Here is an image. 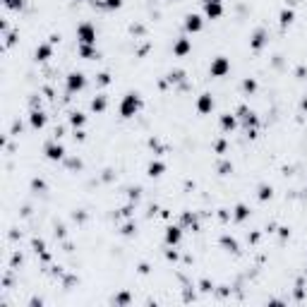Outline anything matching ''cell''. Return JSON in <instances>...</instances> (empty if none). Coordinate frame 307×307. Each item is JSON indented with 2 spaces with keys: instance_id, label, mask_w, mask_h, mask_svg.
<instances>
[{
  "instance_id": "9a60e30c",
  "label": "cell",
  "mask_w": 307,
  "mask_h": 307,
  "mask_svg": "<svg viewBox=\"0 0 307 307\" xmlns=\"http://www.w3.org/2000/svg\"><path fill=\"white\" fill-rule=\"evenodd\" d=\"M235 127H238V115H230V113H223V115H221V130H223V132H233V130H235Z\"/></svg>"
},
{
  "instance_id": "e575fe53",
  "label": "cell",
  "mask_w": 307,
  "mask_h": 307,
  "mask_svg": "<svg viewBox=\"0 0 307 307\" xmlns=\"http://www.w3.org/2000/svg\"><path fill=\"white\" fill-rule=\"evenodd\" d=\"M132 230H134V226L132 223H127V226L122 228V235H132Z\"/></svg>"
},
{
  "instance_id": "7a4b0ae2",
  "label": "cell",
  "mask_w": 307,
  "mask_h": 307,
  "mask_svg": "<svg viewBox=\"0 0 307 307\" xmlns=\"http://www.w3.org/2000/svg\"><path fill=\"white\" fill-rule=\"evenodd\" d=\"M77 41L80 46H96V27L92 22H82L77 27Z\"/></svg>"
},
{
  "instance_id": "9c48e42d",
  "label": "cell",
  "mask_w": 307,
  "mask_h": 307,
  "mask_svg": "<svg viewBox=\"0 0 307 307\" xmlns=\"http://www.w3.org/2000/svg\"><path fill=\"white\" fill-rule=\"evenodd\" d=\"M46 122H48L46 113H43L41 108H31V113H29V125H31L34 130H43Z\"/></svg>"
},
{
  "instance_id": "484cf974",
  "label": "cell",
  "mask_w": 307,
  "mask_h": 307,
  "mask_svg": "<svg viewBox=\"0 0 307 307\" xmlns=\"http://www.w3.org/2000/svg\"><path fill=\"white\" fill-rule=\"evenodd\" d=\"M242 92L247 94V96H252V94L257 92V80H252V77H247V80L242 82Z\"/></svg>"
},
{
  "instance_id": "8fae6325",
  "label": "cell",
  "mask_w": 307,
  "mask_h": 307,
  "mask_svg": "<svg viewBox=\"0 0 307 307\" xmlns=\"http://www.w3.org/2000/svg\"><path fill=\"white\" fill-rule=\"evenodd\" d=\"M180 240H183V226H168L166 228V245H168V247L180 245Z\"/></svg>"
},
{
  "instance_id": "d6986e66",
  "label": "cell",
  "mask_w": 307,
  "mask_h": 307,
  "mask_svg": "<svg viewBox=\"0 0 307 307\" xmlns=\"http://www.w3.org/2000/svg\"><path fill=\"white\" fill-rule=\"evenodd\" d=\"M108 108V99L103 96V94H99V96H94L92 99V110L94 113H103Z\"/></svg>"
},
{
  "instance_id": "8d00e7d4",
  "label": "cell",
  "mask_w": 307,
  "mask_h": 307,
  "mask_svg": "<svg viewBox=\"0 0 307 307\" xmlns=\"http://www.w3.org/2000/svg\"><path fill=\"white\" fill-rule=\"evenodd\" d=\"M300 108H303V110H305V113H307V96H305V99H303V103H300Z\"/></svg>"
},
{
  "instance_id": "4dcf8cb0",
  "label": "cell",
  "mask_w": 307,
  "mask_h": 307,
  "mask_svg": "<svg viewBox=\"0 0 307 307\" xmlns=\"http://www.w3.org/2000/svg\"><path fill=\"white\" fill-rule=\"evenodd\" d=\"M99 84H101V87H106V84H110V75H108V72H101V75H99Z\"/></svg>"
},
{
  "instance_id": "d590c367",
  "label": "cell",
  "mask_w": 307,
  "mask_h": 307,
  "mask_svg": "<svg viewBox=\"0 0 307 307\" xmlns=\"http://www.w3.org/2000/svg\"><path fill=\"white\" fill-rule=\"evenodd\" d=\"M34 247H36V252H43L46 245H43V240H34Z\"/></svg>"
},
{
  "instance_id": "2e32d148",
  "label": "cell",
  "mask_w": 307,
  "mask_h": 307,
  "mask_svg": "<svg viewBox=\"0 0 307 307\" xmlns=\"http://www.w3.org/2000/svg\"><path fill=\"white\" fill-rule=\"evenodd\" d=\"M221 247L226 250V252H233V254H238L240 252V245H238V240L235 238H230V235H221Z\"/></svg>"
},
{
  "instance_id": "74e56055",
  "label": "cell",
  "mask_w": 307,
  "mask_h": 307,
  "mask_svg": "<svg viewBox=\"0 0 307 307\" xmlns=\"http://www.w3.org/2000/svg\"><path fill=\"white\" fill-rule=\"evenodd\" d=\"M202 2H223V0H202Z\"/></svg>"
},
{
  "instance_id": "277c9868",
  "label": "cell",
  "mask_w": 307,
  "mask_h": 307,
  "mask_svg": "<svg viewBox=\"0 0 307 307\" xmlns=\"http://www.w3.org/2000/svg\"><path fill=\"white\" fill-rule=\"evenodd\" d=\"M228 72H230V60L226 55H216L211 60V65H209V75L211 77H226Z\"/></svg>"
},
{
  "instance_id": "3957f363",
  "label": "cell",
  "mask_w": 307,
  "mask_h": 307,
  "mask_svg": "<svg viewBox=\"0 0 307 307\" xmlns=\"http://www.w3.org/2000/svg\"><path fill=\"white\" fill-rule=\"evenodd\" d=\"M65 89L67 94H80L87 89V77L84 72H70L65 77Z\"/></svg>"
},
{
  "instance_id": "7c38bea8",
  "label": "cell",
  "mask_w": 307,
  "mask_h": 307,
  "mask_svg": "<svg viewBox=\"0 0 307 307\" xmlns=\"http://www.w3.org/2000/svg\"><path fill=\"white\" fill-rule=\"evenodd\" d=\"M34 58H36V63L51 60V58H53V43H39L36 51H34Z\"/></svg>"
},
{
  "instance_id": "f1b7e54d",
  "label": "cell",
  "mask_w": 307,
  "mask_h": 307,
  "mask_svg": "<svg viewBox=\"0 0 307 307\" xmlns=\"http://www.w3.org/2000/svg\"><path fill=\"white\" fill-rule=\"evenodd\" d=\"M17 43V31H7V36H5V46L10 48V46H14Z\"/></svg>"
},
{
  "instance_id": "5bb4252c",
  "label": "cell",
  "mask_w": 307,
  "mask_h": 307,
  "mask_svg": "<svg viewBox=\"0 0 307 307\" xmlns=\"http://www.w3.org/2000/svg\"><path fill=\"white\" fill-rule=\"evenodd\" d=\"M204 5V17L206 19H218L223 14V2H202Z\"/></svg>"
},
{
  "instance_id": "ffe728a7",
  "label": "cell",
  "mask_w": 307,
  "mask_h": 307,
  "mask_svg": "<svg viewBox=\"0 0 307 307\" xmlns=\"http://www.w3.org/2000/svg\"><path fill=\"white\" fill-rule=\"evenodd\" d=\"M293 19H295V12L291 10V7H283L279 14V22H281V27H291L293 24Z\"/></svg>"
},
{
  "instance_id": "52a82bcc",
  "label": "cell",
  "mask_w": 307,
  "mask_h": 307,
  "mask_svg": "<svg viewBox=\"0 0 307 307\" xmlns=\"http://www.w3.org/2000/svg\"><path fill=\"white\" fill-rule=\"evenodd\" d=\"M267 43H269V31L267 29H257L252 36H250V48H252V51H262Z\"/></svg>"
},
{
  "instance_id": "4fadbf2b",
  "label": "cell",
  "mask_w": 307,
  "mask_h": 307,
  "mask_svg": "<svg viewBox=\"0 0 307 307\" xmlns=\"http://www.w3.org/2000/svg\"><path fill=\"white\" fill-rule=\"evenodd\" d=\"M214 96L211 94H200V99H197V110H200L202 115H206V113H211L214 110Z\"/></svg>"
},
{
  "instance_id": "e0dca14e",
  "label": "cell",
  "mask_w": 307,
  "mask_h": 307,
  "mask_svg": "<svg viewBox=\"0 0 307 307\" xmlns=\"http://www.w3.org/2000/svg\"><path fill=\"white\" fill-rule=\"evenodd\" d=\"M163 173H166V163H163V161H151V163L147 166L149 178H161Z\"/></svg>"
},
{
  "instance_id": "1f68e13d",
  "label": "cell",
  "mask_w": 307,
  "mask_h": 307,
  "mask_svg": "<svg viewBox=\"0 0 307 307\" xmlns=\"http://www.w3.org/2000/svg\"><path fill=\"white\" fill-rule=\"evenodd\" d=\"M218 171H221V173L226 175L228 171H233V166H230V163H228V161H223V163H221V166H218Z\"/></svg>"
},
{
  "instance_id": "44dd1931",
  "label": "cell",
  "mask_w": 307,
  "mask_h": 307,
  "mask_svg": "<svg viewBox=\"0 0 307 307\" xmlns=\"http://www.w3.org/2000/svg\"><path fill=\"white\" fill-rule=\"evenodd\" d=\"M180 226H183V228H192V230H200L197 216L190 214V211H185V214H183V221H180Z\"/></svg>"
},
{
  "instance_id": "83f0119b",
  "label": "cell",
  "mask_w": 307,
  "mask_h": 307,
  "mask_svg": "<svg viewBox=\"0 0 307 307\" xmlns=\"http://www.w3.org/2000/svg\"><path fill=\"white\" fill-rule=\"evenodd\" d=\"M31 190H34V192H43V190H46V183L39 180V178H34V180H31Z\"/></svg>"
},
{
  "instance_id": "4316f807",
  "label": "cell",
  "mask_w": 307,
  "mask_h": 307,
  "mask_svg": "<svg viewBox=\"0 0 307 307\" xmlns=\"http://www.w3.org/2000/svg\"><path fill=\"white\" fill-rule=\"evenodd\" d=\"M2 5H5L7 10H14V12H17V10L24 7V0H2Z\"/></svg>"
},
{
  "instance_id": "d6a6232c",
  "label": "cell",
  "mask_w": 307,
  "mask_h": 307,
  "mask_svg": "<svg viewBox=\"0 0 307 307\" xmlns=\"http://www.w3.org/2000/svg\"><path fill=\"white\" fill-rule=\"evenodd\" d=\"M115 303H120V305H125V303H130V295H127V293L118 295V298H115Z\"/></svg>"
},
{
  "instance_id": "ac0fdd59",
  "label": "cell",
  "mask_w": 307,
  "mask_h": 307,
  "mask_svg": "<svg viewBox=\"0 0 307 307\" xmlns=\"http://www.w3.org/2000/svg\"><path fill=\"white\" fill-rule=\"evenodd\" d=\"M233 218H235L238 223L247 221V218H250V206H247V204H238V206L233 209Z\"/></svg>"
},
{
  "instance_id": "f546056e",
  "label": "cell",
  "mask_w": 307,
  "mask_h": 307,
  "mask_svg": "<svg viewBox=\"0 0 307 307\" xmlns=\"http://www.w3.org/2000/svg\"><path fill=\"white\" fill-rule=\"evenodd\" d=\"M183 77H185V72H183V70H175V72L168 75V82H180Z\"/></svg>"
},
{
  "instance_id": "7402d4cb",
  "label": "cell",
  "mask_w": 307,
  "mask_h": 307,
  "mask_svg": "<svg viewBox=\"0 0 307 307\" xmlns=\"http://www.w3.org/2000/svg\"><path fill=\"white\" fill-rule=\"evenodd\" d=\"M122 2L125 0H94V5H99L103 10H118V7H122Z\"/></svg>"
},
{
  "instance_id": "d4e9b609",
  "label": "cell",
  "mask_w": 307,
  "mask_h": 307,
  "mask_svg": "<svg viewBox=\"0 0 307 307\" xmlns=\"http://www.w3.org/2000/svg\"><path fill=\"white\" fill-rule=\"evenodd\" d=\"M257 197H259V202H267L274 197V187L271 185H259V192H257Z\"/></svg>"
},
{
  "instance_id": "6da1fadb",
  "label": "cell",
  "mask_w": 307,
  "mask_h": 307,
  "mask_svg": "<svg viewBox=\"0 0 307 307\" xmlns=\"http://www.w3.org/2000/svg\"><path fill=\"white\" fill-rule=\"evenodd\" d=\"M142 96L137 92H130V94H125L122 96V101H120V106H118V110H120V118H125V120H130V118H134L139 110H142Z\"/></svg>"
},
{
  "instance_id": "cb8c5ba5",
  "label": "cell",
  "mask_w": 307,
  "mask_h": 307,
  "mask_svg": "<svg viewBox=\"0 0 307 307\" xmlns=\"http://www.w3.org/2000/svg\"><path fill=\"white\" fill-rule=\"evenodd\" d=\"M84 122H87V115H84V113H80V110L70 113V125H72V127H84Z\"/></svg>"
},
{
  "instance_id": "8992f818",
  "label": "cell",
  "mask_w": 307,
  "mask_h": 307,
  "mask_svg": "<svg viewBox=\"0 0 307 307\" xmlns=\"http://www.w3.org/2000/svg\"><path fill=\"white\" fill-rule=\"evenodd\" d=\"M238 118L242 120L245 130H250V127H257V125H259V118H257V115H254V110H250L247 106L238 108Z\"/></svg>"
},
{
  "instance_id": "5b68a950",
  "label": "cell",
  "mask_w": 307,
  "mask_h": 307,
  "mask_svg": "<svg viewBox=\"0 0 307 307\" xmlns=\"http://www.w3.org/2000/svg\"><path fill=\"white\" fill-rule=\"evenodd\" d=\"M43 154H46L48 161H63L65 159V147H63L60 142H48V144L43 147Z\"/></svg>"
},
{
  "instance_id": "603a6c76",
  "label": "cell",
  "mask_w": 307,
  "mask_h": 307,
  "mask_svg": "<svg viewBox=\"0 0 307 307\" xmlns=\"http://www.w3.org/2000/svg\"><path fill=\"white\" fill-rule=\"evenodd\" d=\"M80 55L84 60H94V58H99V51H96V46H80Z\"/></svg>"
},
{
  "instance_id": "ba28073f",
  "label": "cell",
  "mask_w": 307,
  "mask_h": 307,
  "mask_svg": "<svg viewBox=\"0 0 307 307\" xmlns=\"http://www.w3.org/2000/svg\"><path fill=\"white\" fill-rule=\"evenodd\" d=\"M202 27H204V19H202V14L190 12L185 17V31H187V34H200Z\"/></svg>"
},
{
  "instance_id": "836d02e7",
  "label": "cell",
  "mask_w": 307,
  "mask_h": 307,
  "mask_svg": "<svg viewBox=\"0 0 307 307\" xmlns=\"http://www.w3.org/2000/svg\"><path fill=\"white\" fill-rule=\"evenodd\" d=\"M67 166H70V168H82V161H77V159H70V161H67Z\"/></svg>"
},
{
  "instance_id": "30bf717a",
  "label": "cell",
  "mask_w": 307,
  "mask_h": 307,
  "mask_svg": "<svg viewBox=\"0 0 307 307\" xmlns=\"http://www.w3.org/2000/svg\"><path fill=\"white\" fill-rule=\"evenodd\" d=\"M190 51H192V39H187V36H180V39L173 43V55L175 58H185Z\"/></svg>"
}]
</instances>
